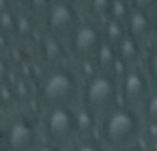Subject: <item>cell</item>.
<instances>
[{
  "label": "cell",
  "mask_w": 157,
  "mask_h": 151,
  "mask_svg": "<svg viewBox=\"0 0 157 151\" xmlns=\"http://www.w3.org/2000/svg\"><path fill=\"white\" fill-rule=\"evenodd\" d=\"M101 35H103V41L105 43H110V46H118V41L127 35V28H125V24L123 22H116V20H105L103 22V26H101Z\"/></svg>",
  "instance_id": "cell-13"
},
{
  "label": "cell",
  "mask_w": 157,
  "mask_h": 151,
  "mask_svg": "<svg viewBox=\"0 0 157 151\" xmlns=\"http://www.w3.org/2000/svg\"><path fill=\"white\" fill-rule=\"evenodd\" d=\"M116 58H118V56H116V48L103 41V46L99 48V52L95 54L93 61H95L97 71H101V74H110L112 67H114V63H116Z\"/></svg>",
  "instance_id": "cell-12"
},
{
  "label": "cell",
  "mask_w": 157,
  "mask_h": 151,
  "mask_svg": "<svg viewBox=\"0 0 157 151\" xmlns=\"http://www.w3.org/2000/svg\"><path fill=\"white\" fill-rule=\"evenodd\" d=\"M131 9L133 7L129 2H125V0H110V13H108V18L125 24L127 18H129V13H131Z\"/></svg>",
  "instance_id": "cell-15"
},
{
  "label": "cell",
  "mask_w": 157,
  "mask_h": 151,
  "mask_svg": "<svg viewBox=\"0 0 157 151\" xmlns=\"http://www.w3.org/2000/svg\"><path fill=\"white\" fill-rule=\"evenodd\" d=\"M45 22L50 28V35L63 39V37H71V33L78 28V9L71 2L65 0H56L50 2L45 9Z\"/></svg>",
  "instance_id": "cell-6"
},
{
  "label": "cell",
  "mask_w": 157,
  "mask_h": 151,
  "mask_svg": "<svg viewBox=\"0 0 157 151\" xmlns=\"http://www.w3.org/2000/svg\"><path fill=\"white\" fill-rule=\"evenodd\" d=\"M153 93V84L146 76V71L138 65V67H129L125 71V76L118 80V97L121 104L138 110L144 106V101L148 99V95Z\"/></svg>",
  "instance_id": "cell-4"
},
{
  "label": "cell",
  "mask_w": 157,
  "mask_h": 151,
  "mask_svg": "<svg viewBox=\"0 0 157 151\" xmlns=\"http://www.w3.org/2000/svg\"><path fill=\"white\" fill-rule=\"evenodd\" d=\"M140 134H142V117L138 110L125 104H116L99 121V140L105 147H112L114 151L136 145Z\"/></svg>",
  "instance_id": "cell-1"
},
{
  "label": "cell",
  "mask_w": 157,
  "mask_h": 151,
  "mask_svg": "<svg viewBox=\"0 0 157 151\" xmlns=\"http://www.w3.org/2000/svg\"><path fill=\"white\" fill-rule=\"evenodd\" d=\"M125 28H127V35L138 39V41H144L146 37L153 35V22H151V11L144 9V7H133L127 22H125Z\"/></svg>",
  "instance_id": "cell-9"
},
{
  "label": "cell",
  "mask_w": 157,
  "mask_h": 151,
  "mask_svg": "<svg viewBox=\"0 0 157 151\" xmlns=\"http://www.w3.org/2000/svg\"><path fill=\"white\" fill-rule=\"evenodd\" d=\"M116 56L127 65V67H138V61L142 58V41L125 35L118 46H116Z\"/></svg>",
  "instance_id": "cell-10"
},
{
  "label": "cell",
  "mask_w": 157,
  "mask_h": 151,
  "mask_svg": "<svg viewBox=\"0 0 157 151\" xmlns=\"http://www.w3.org/2000/svg\"><path fill=\"white\" fill-rule=\"evenodd\" d=\"M2 140H5V138H2V136H0V145H2Z\"/></svg>",
  "instance_id": "cell-27"
},
{
  "label": "cell",
  "mask_w": 157,
  "mask_h": 151,
  "mask_svg": "<svg viewBox=\"0 0 157 151\" xmlns=\"http://www.w3.org/2000/svg\"><path fill=\"white\" fill-rule=\"evenodd\" d=\"M144 71H146L151 84H155V89H157V41H155V43L148 48V52H146V58H144Z\"/></svg>",
  "instance_id": "cell-17"
},
{
  "label": "cell",
  "mask_w": 157,
  "mask_h": 151,
  "mask_svg": "<svg viewBox=\"0 0 157 151\" xmlns=\"http://www.w3.org/2000/svg\"><path fill=\"white\" fill-rule=\"evenodd\" d=\"M7 9H9V2H7V0H0V13L7 11Z\"/></svg>",
  "instance_id": "cell-25"
},
{
  "label": "cell",
  "mask_w": 157,
  "mask_h": 151,
  "mask_svg": "<svg viewBox=\"0 0 157 151\" xmlns=\"http://www.w3.org/2000/svg\"><path fill=\"white\" fill-rule=\"evenodd\" d=\"M35 151H60V147H56V145H52V142H45V145H39Z\"/></svg>",
  "instance_id": "cell-23"
},
{
  "label": "cell",
  "mask_w": 157,
  "mask_h": 151,
  "mask_svg": "<svg viewBox=\"0 0 157 151\" xmlns=\"http://www.w3.org/2000/svg\"><path fill=\"white\" fill-rule=\"evenodd\" d=\"M43 54L48 61H60L63 54H65V48H63V39L54 37V35H48L43 37Z\"/></svg>",
  "instance_id": "cell-14"
},
{
  "label": "cell",
  "mask_w": 157,
  "mask_h": 151,
  "mask_svg": "<svg viewBox=\"0 0 157 151\" xmlns=\"http://www.w3.org/2000/svg\"><path fill=\"white\" fill-rule=\"evenodd\" d=\"M80 93L78 76L67 67H54L41 82V97L50 106H71Z\"/></svg>",
  "instance_id": "cell-3"
},
{
  "label": "cell",
  "mask_w": 157,
  "mask_h": 151,
  "mask_svg": "<svg viewBox=\"0 0 157 151\" xmlns=\"http://www.w3.org/2000/svg\"><path fill=\"white\" fill-rule=\"evenodd\" d=\"M151 22H153V37L157 39V5L151 9Z\"/></svg>",
  "instance_id": "cell-22"
},
{
  "label": "cell",
  "mask_w": 157,
  "mask_h": 151,
  "mask_svg": "<svg viewBox=\"0 0 157 151\" xmlns=\"http://www.w3.org/2000/svg\"><path fill=\"white\" fill-rule=\"evenodd\" d=\"M15 18L17 15L11 9L2 11V13H0V30H2V33H15Z\"/></svg>",
  "instance_id": "cell-21"
},
{
  "label": "cell",
  "mask_w": 157,
  "mask_h": 151,
  "mask_svg": "<svg viewBox=\"0 0 157 151\" xmlns=\"http://www.w3.org/2000/svg\"><path fill=\"white\" fill-rule=\"evenodd\" d=\"M73 110H75V129H78L80 138H90L93 132L99 127L97 114L90 112L86 106H78V108H73Z\"/></svg>",
  "instance_id": "cell-11"
},
{
  "label": "cell",
  "mask_w": 157,
  "mask_h": 151,
  "mask_svg": "<svg viewBox=\"0 0 157 151\" xmlns=\"http://www.w3.org/2000/svg\"><path fill=\"white\" fill-rule=\"evenodd\" d=\"M140 117H142V123H157V89H153V93L140 108Z\"/></svg>",
  "instance_id": "cell-16"
},
{
  "label": "cell",
  "mask_w": 157,
  "mask_h": 151,
  "mask_svg": "<svg viewBox=\"0 0 157 151\" xmlns=\"http://www.w3.org/2000/svg\"><path fill=\"white\" fill-rule=\"evenodd\" d=\"M15 35H20V37H30L33 35V20L28 15L20 13L15 18Z\"/></svg>",
  "instance_id": "cell-20"
},
{
  "label": "cell",
  "mask_w": 157,
  "mask_h": 151,
  "mask_svg": "<svg viewBox=\"0 0 157 151\" xmlns=\"http://www.w3.org/2000/svg\"><path fill=\"white\" fill-rule=\"evenodd\" d=\"M71 151H108V149H105V145H103L99 138L90 136V138H80V140L73 145Z\"/></svg>",
  "instance_id": "cell-18"
},
{
  "label": "cell",
  "mask_w": 157,
  "mask_h": 151,
  "mask_svg": "<svg viewBox=\"0 0 157 151\" xmlns=\"http://www.w3.org/2000/svg\"><path fill=\"white\" fill-rule=\"evenodd\" d=\"M116 151H140L136 145H131V147H123V149H116Z\"/></svg>",
  "instance_id": "cell-26"
},
{
  "label": "cell",
  "mask_w": 157,
  "mask_h": 151,
  "mask_svg": "<svg viewBox=\"0 0 157 151\" xmlns=\"http://www.w3.org/2000/svg\"><path fill=\"white\" fill-rule=\"evenodd\" d=\"M69 39H71V52H73L80 61L95 58V54H97L99 48L103 46L101 26H97L95 22H80L78 28L71 33Z\"/></svg>",
  "instance_id": "cell-7"
},
{
  "label": "cell",
  "mask_w": 157,
  "mask_h": 151,
  "mask_svg": "<svg viewBox=\"0 0 157 151\" xmlns=\"http://www.w3.org/2000/svg\"><path fill=\"white\" fill-rule=\"evenodd\" d=\"M7 78V65H5V61L0 58V82H2Z\"/></svg>",
  "instance_id": "cell-24"
},
{
  "label": "cell",
  "mask_w": 157,
  "mask_h": 151,
  "mask_svg": "<svg viewBox=\"0 0 157 151\" xmlns=\"http://www.w3.org/2000/svg\"><path fill=\"white\" fill-rule=\"evenodd\" d=\"M118 104V82L110 74L97 71L95 76L86 78L82 86V106H86L97 117H103Z\"/></svg>",
  "instance_id": "cell-2"
},
{
  "label": "cell",
  "mask_w": 157,
  "mask_h": 151,
  "mask_svg": "<svg viewBox=\"0 0 157 151\" xmlns=\"http://www.w3.org/2000/svg\"><path fill=\"white\" fill-rule=\"evenodd\" d=\"M110 13V0H90V15L97 20H108Z\"/></svg>",
  "instance_id": "cell-19"
},
{
  "label": "cell",
  "mask_w": 157,
  "mask_h": 151,
  "mask_svg": "<svg viewBox=\"0 0 157 151\" xmlns=\"http://www.w3.org/2000/svg\"><path fill=\"white\" fill-rule=\"evenodd\" d=\"M37 140V129L30 119H15L5 134V145L9 151H30Z\"/></svg>",
  "instance_id": "cell-8"
},
{
  "label": "cell",
  "mask_w": 157,
  "mask_h": 151,
  "mask_svg": "<svg viewBox=\"0 0 157 151\" xmlns=\"http://www.w3.org/2000/svg\"><path fill=\"white\" fill-rule=\"evenodd\" d=\"M43 127L52 145H65L69 142L78 129H75V110L71 106H50L43 117Z\"/></svg>",
  "instance_id": "cell-5"
}]
</instances>
